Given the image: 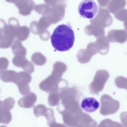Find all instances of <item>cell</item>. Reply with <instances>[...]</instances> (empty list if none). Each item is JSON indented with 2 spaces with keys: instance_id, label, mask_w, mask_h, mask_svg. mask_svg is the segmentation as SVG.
<instances>
[{
  "instance_id": "cell-1",
  "label": "cell",
  "mask_w": 127,
  "mask_h": 127,
  "mask_svg": "<svg viewBox=\"0 0 127 127\" xmlns=\"http://www.w3.org/2000/svg\"><path fill=\"white\" fill-rule=\"evenodd\" d=\"M75 39L74 32L71 27L64 24L58 26L51 37L53 46L59 52L70 49L74 44Z\"/></svg>"
},
{
  "instance_id": "cell-2",
  "label": "cell",
  "mask_w": 127,
  "mask_h": 127,
  "mask_svg": "<svg viewBox=\"0 0 127 127\" xmlns=\"http://www.w3.org/2000/svg\"><path fill=\"white\" fill-rule=\"evenodd\" d=\"M78 11L79 15L82 17L91 19L97 13L98 7L93 0H84L79 4Z\"/></svg>"
},
{
  "instance_id": "cell-3",
  "label": "cell",
  "mask_w": 127,
  "mask_h": 127,
  "mask_svg": "<svg viewBox=\"0 0 127 127\" xmlns=\"http://www.w3.org/2000/svg\"><path fill=\"white\" fill-rule=\"evenodd\" d=\"M15 37L7 29V24L2 19H0V48L8 49L11 46Z\"/></svg>"
},
{
  "instance_id": "cell-4",
  "label": "cell",
  "mask_w": 127,
  "mask_h": 127,
  "mask_svg": "<svg viewBox=\"0 0 127 127\" xmlns=\"http://www.w3.org/2000/svg\"><path fill=\"white\" fill-rule=\"evenodd\" d=\"M32 80V77L30 73L26 72H19L18 75L16 84L21 95H26L30 93V89L29 84Z\"/></svg>"
},
{
  "instance_id": "cell-5",
  "label": "cell",
  "mask_w": 127,
  "mask_h": 127,
  "mask_svg": "<svg viewBox=\"0 0 127 127\" xmlns=\"http://www.w3.org/2000/svg\"><path fill=\"white\" fill-rule=\"evenodd\" d=\"M14 3L19 9V14L24 16L30 14L35 6L32 0H17Z\"/></svg>"
},
{
  "instance_id": "cell-6",
  "label": "cell",
  "mask_w": 127,
  "mask_h": 127,
  "mask_svg": "<svg viewBox=\"0 0 127 127\" xmlns=\"http://www.w3.org/2000/svg\"><path fill=\"white\" fill-rule=\"evenodd\" d=\"M12 63L15 66L23 68L28 73L31 74L34 71V65L25 56H15L12 60Z\"/></svg>"
},
{
  "instance_id": "cell-7",
  "label": "cell",
  "mask_w": 127,
  "mask_h": 127,
  "mask_svg": "<svg viewBox=\"0 0 127 127\" xmlns=\"http://www.w3.org/2000/svg\"><path fill=\"white\" fill-rule=\"evenodd\" d=\"M99 105L98 101L93 97L84 98L81 103L82 108L88 113L95 111L98 108Z\"/></svg>"
},
{
  "instance_id": "cell-8",
  "label": "cell",
  "mask_w": 127,
  "mask_h": 127,
  "mask_svg": "<svg viewBox=\"0 0 127 127\" xmlns=\"http://www.w3.org/2000/svg\"><path fill=\"white\" fill-rule=\"evenodd\" d=\"M37 99V96L34 93H30L19 99L18 104L23 108H31L34 106Z\"/></svg>"
},
{
  "instance_id": "cell-9",
  "label": "cell",
  "mask_w": 127,
  "mask_h": 127,
  "mask_svg": "<svg viewBox=\"0 0 127 127\" xmlns=\"http://www.w3.org/2000/svg\"><path fill=\"white\" fill-rule=\"evenodd\" d=\"M12 50L13 54L15 56H25L27 55L26 49L23 46L20 41L16 40L12 44Z\"/></svg>"
},
{
  "instance_id": "cell-10",
  "label": "cell",
  "mask_w": 127,
  "mask_h": 127,
  "mask_svg": "<svg viewBox=\"0 0 127 127\" xmlns=\"http://www.w3.org/2000/svg\"><path fill=\"white\" fill-rule=\"evenodd\" d=\"M1 79L5 82L16 83L18 73L13 70H4L1 72Z\"/></svg>"
},
{
  "instance_id": "cell-11",
  "label": "cell",
  "mask_w": 127,
  "mask_h": 127,
  "mask_svg": "<svg viewBox=\"0 0 127 127\" xmlns=\"http://www.w3.org/2000/svg\"><path fill=\"white\" fill-rule=\"evenodd\" d=\"M30 32V30L27 27L19 26L15 31V37L20 41H24L27 39Z\"/></svg>"
},
{
  "instance_id": "cell-12",
  "label": "cell",
  "mask_w": 127,
  "mask_h": 127,
  "mask_svg": "<svg viewBox=\"0 0 127 127\" xmlns=\"http://www.w3.org/2000/svg\"><path fill=\"white\" fill-rule=\"evenodd\" d=\"M12 118V117L10 111L6 110L2 108H0V124L8 125L11 121Z\"/></svg>"
},
{
  "instance_id": "cell-13",
  "label": "cell",
  "mask_w": 127,
  "mask_h": 127,
  "mask_svg": "<svg viewBox=\"0 0 127 127\" xmlns=\"http://www.w3.org/2000/svg\"><path fill=\"white\" fill-rule=\"evenodd\" d=\"M32 61L35 64L38 66L43 65L46 62L45 57L40 52H36L32 55Z\"/></svg>"
},
{
  "instance_id": "cell-14",
  "label": "cell",
  "mask_w": 127,
  "mask_h": 127,
  "mask_svg": "<svg viewBox=\"0 0 127 127\" xmlns=\"http://www.w3.org/2000/svg\"><path fill=\"white\" fill-rule=\"evenodd\" d=\"M15 104L14 99L12 97H9L2 102V108L6 110L10 111L14 107Z\"/></svg>"
},
{
  "instance_id": "cell-15",
  "label": "cell",
  "mask_w": 127,
  "mask_h": 127,
  "mask_svg": "<svg viewBox=\"0 0 127 127\" xmlns=\"http://www.w3.org/2000/svg\"><path fill=\"white\" fill-rule=\"evenodd\" d=\"M46 107L43 105L39 104L35 106L34 107V113L37 117L43 116L46 111Z\"/></svg>"
},
{
  "instance_id": "cell-16",
  "label": "cell",
  "mask_w": 127,
  "mask_h": 127,
  "mask_svg": "<svg viewBox=\"0 0 127 127\" xmlns=\"http://www.w3.org/2000/svg\"><path fill=\"white\" fill-rule=\"evenodd\" d=\"M9 62L6 58L2 57L0 58V72L5 70L8 67Z\"/></svg>"
},
{
  "instance_id": "cell-17",
  "label": "cell",
  "mask_w": 127,
  "mask_h": 127,
  "mask_svg": "<svg viewBox=\"0 0 127 127\" xmlns=\"http://www.w3.org/2000/svg\"><path fill=\"white\" fill-rule=\"evenodd\" d=\"M6 2L8 3H15L17 0H5Z\"/></svg>"
},
{
  "instance_id": "cell-18",
  "label": "cell",
  "mask_w": 127,
  "mask_h": 127,
  "mask_svg": "<svg viewBox=\"0 0 127 127\" xmlns=\"http://www.w3.org/2000/svg\"><path fill=\"white\" fill-rule=\"evenodd\" d=\"M2 102L0 100V108L2 107Z\"/></svg>"
},
{
  "instance_id": "cell-19",
  "label": "cell",
  "mask_w": 127,
  "mask_h": 127,
  "mask_svg": "<svg viewBox=\"0 0 127 127\" xmlns=\"http://www.w3.org/2000/svg\"></svg>"
},
{
  "instance_id": "cell-20",
  "label": "cell",
  "mask_w": 127,
  "mask_h": 127,
  "mask_svg": "<svg viewBox=\"0 0 127 127\" xmlns=\"http://www.w3.org/2000/svg\"></svg>"
}]
</instances>
